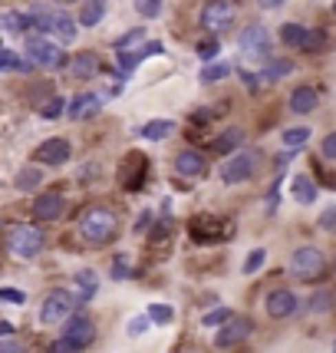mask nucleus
Here are the masks:
<instances>
[{
    "label": "nucleus",
    "mask_w": 336,
    "mask_h": 353,
    "mask_svg": "<svg viewBox=\"0 0 336 353\" xmlns=\"http://www.w3.org/2000/svg\"><path fill=\"white\" fill-rule=\"evenodd\" d=\"M333 353H336V340H333Z\"/></svg>",
    "instance_id": "obj_56"
},
{
    "label": "nucleus",
    "mask_w": 336,
    "mask_h": 353,
    "mask_svg": "<svg viewBox=\"0 0 336 353\" xmlns=\"http://www.w3.org/2000/svg\"><path fill=\"white\" fill-rule=\"evenodd\" d=\"M73 284H76V294H79V301H83V304H86V301H92V297H96V291H99V277H96V271H92V268L73 271Z\"/></svg>",
    "instance_id": "obj_25"
},
{
    "label": "nucleus",
    "mask_w": 336,
    "mask_h": 353,
    "mask_svg": "<svg viewBox=\"0 0 336 353\" xmlns=\"http://www.w3.org/2000/svg\"><path fill=\"white\" fill-rule=\"evenodd\" d=\"M152 53H162V43H152V40H149V43H142L136 50V53H129V50H123V53H119V73H123V77H129V73H136L138 70V63L145 60V57H152Z\"/></svg>",
    "instance_id": "obj_21"
},
{
    "label": "nucleus",
    "mask_w": 336,
    "mask_h": 353,
    "mask_svg": "<svg viewBox=\"0 0 336 353\" xmlns=\"http://www.w3.org/2000/svg\"><path fill=\"white\" fill-rule=\"evenodd\" d=\"M103 99H109V96H103V92H76L73 96V103H70V109H66V116L73 119V123H86V119H96L99 112H103Z\"/></svg>",
    "instance_id": "obj_14"
},
{
    "label": "nucleus",
    "mask_w": 336,
    "mask_h": 353,
    "mask_svg": "<svg viewBox=\"0 0 336 353\" xmlns=\"http://www.w3.org/2000/svg\"><path fill=\"white\" fill-rule=\"evenodd\" d=\"M333 310H336V291L333 288H317L304 304L306 317H326V314H333Z\"/></svg>",
    "instance_id": "obj_19"
},
{
    "label": "nucleus",
    "mask_w": 336,
    "mask_h": 353,
    "mask_svg": "<svg viewBox=\"0 0 336 353\" xmlns=\"http://www.w3.org/2000/svg\"><path fill=\"white\" fill-rule=\"evenodd\" d=\"M142 43H149V40H145V30H142V27H136V30H129L125 37H119L112 46L123 53V50H129V46H142Z\"/></svg>",
    "instance_id": "obj_37"
},
{
    "label": "nucleus",
    "mask_w": 336,
    "mask_h": 353,
    "mask_svg": "<svg viewBox=\"0 0 336 353\" xmlns=\"http://www.w3.org/2000/svg\"><path fill=\"white\" fill-rule=\"evenodd\" d=\"M70 73H73V79H79V83L96 79L99 73H103V60H99V53H96V50H79L76 57L70 60Z\"/></svg>",
    "instance_id": "obj_16"
},
{
    "label": "nucleus",
    "mask_w": 336,
    "mask_h": 353,
    "mask_svg": "<svg viewBox=\"0 0 336 353\" xmlns=\"http://www.w3.org/2000/svg\"><path fill=\"white\" fill-rule=\"evenodd\" d=\"M0 353H27V347H20L14 337H3L0 340Z\"/></svg>",
    "instance_id": "obj_50"
},
{
    "label": "nucleus",
    "mask_w": 336,
    "mask_h": 353,
    "mask_svg": "<svg viewBox=\"0 0 336 353\" xmlns=\"http://www.w3.org/2000/svg\"><path fill=\"white\" fill-rule=\"evenodd\" d=\"M254 330H258L254 317L234 314L228 323H221L214 330V350H234V347H241V343H247V340L254 337Z\"/></svg>",
    "instance_id": "obj_6"
},
{
    "label": "nucleus",
    "mask_w": 336,
    "mask_h": 353,
    "mask_svg": "<svg viewBox=\"0 0 336 353\" xmlns=\"http://www.w3.org/2000/svg\"><path fill=\"white\" fill-rule=\"evenodd\" d=\"M258 169H260V152L241 149V152H234L224 159V165H221V182L224 185H244L258 175Z\"/></svg>",
    "instance_id": "obj_7"
},
{
    "label": "nucleus",
    "mask_w": 336,
    "mask_h": 353,
    "mask_svg": "<svg viewBox=\"0 0 336 353\" xmlns=\"http://www.w3.org/2000/svg\"><path fill=\"white\" fill-rule=\"evenodd\" d=\"M175 172L185 175V179H201L208 172V159L198 149H182V152L175 155Z\"/></svg>",
    "instance_id": "obj_18"
},
{
    "label": "nucleus",
    "mask_w": 336,
    "mask_h": 353,
    "mask_svg": "<svg viewBox=\"0 0 336 353\" xmlns=\"http://www.w3.org/2000/svg\"><path fill=\"white\" fill-rule=\"evenodd\" d=\"M291 274L297 281H320V277L330 274V261H326V254H323V248L317 245H300L291 251Z\"/></svg>",
    "instance_id": "obj_3"
},
{
    "label": "nucleus",
    "mask_w": 336,
    "mask_h": 353,
    "mask_svg": "<svg viewBox=\"0 0 336 353\" xmlns=\"http://www.w3.org/2000/svg\"><path fill=\"white\" fill-rule=\"evenodd\" d=\"M267 264V248H254L251 254L244 258V268H241V274H247V277H254Z\"/></svg>",
    "instance_id": "obj_33"
},
{
    "label": "nucleus",
    "mask_w": 336,
    "mask_h": 353,
    "mask_svg": "<svg viewBox=\"0 0 336 353\" xmlns=\"http://www.w3.org/2000/svg\"><path fill=\"white\" fill-rule=\"evenodd\" d=\"M53 3H60V7H70V3H83V0H53Z\"/></svg>",
    "instance_id": "obj_55"
},
{
    "label": "nucleus",
    "mask_w": 336,
    "mask_h": 353,
    "mask_svg": "<svg viewBox=\"0 0 336 353\" xmlns=\"http://www.w3.org/2000/svg\"><path fill=\"white\" fill-rule=\"evenodd\" d=\"M291 70H293V63H291V60L271 57V60L264 63V70H260V79H264V83H277V79L291 77Z\"/></svg>",
    "instance_id": "obj_29"
},
{
    "label": "nucleus",
    "mask_w": 336,
    "mask_h": 353,
    "mask_svg": "<svg viewBox=\"0 0 336 353\" xmlns=\"http://www.w3.org/2000/svg\"><path fill=\"white\" fill-rule=\"evenodd\" d=\"M284 149H300L306 139H310V129L306 125H293V129H284Z\"/></svg>",
    "instance_id": "obj_34"
},
{
    "label": "nucleus",
    "mask_w": 336,
    "mask_h": 353,
    "mask_svg": "<svg viewBox=\"0 0 336 353\" xmlns=\"http://www.w3.org/2000/svg\"><path fill=\"white\" fill-rule=\"evenodd\" d=\"M191 238H195L198 245H211L214 238H218V221L208 215H198L191 221Z\"/></svg>",
    "instance_id": "obj_27"
},
{
    "label": "nucleus",
    "mask_w": 336,
    "mask_h": 353,
    "mask_svg": "<svg viewBox=\"0 0 336 353\" xmlns=\"http://www.w3.org/2000/svg\"><path fill=\"white\" fill-rule=\"evenodd\" d=\"M66 215V195L63 192H36L30 201V218L40 225H53Z\"/></svg>",
    "instance_id": "obj_10"
},
{
    "label": "nucleus",
    "mask_w": 336,
    "mask_h": 353,
    "mask_svg": "<svg viewBox=\"0 0 336 353\" xmlns=\"http://www.w3.org/2000/svg\"><path fill=\"white\" fill-rule=\"evenodd\" d=\"M323 43H326V37H323V30H310V33H306L304 50H306V53H313V50H323Z\"/></svg>",
    "instance_id": "obj_48"
},
{
    "label": "nucleus",
    "mask_w": 336,
    "mask_h": 353,
    "mask_svg": "<svg viewBox=\"0 0 336 353\" xmlns=\"http://www.w3.org/2000/svg\"><path fill=\"white\" fill-rule=\"evenodd\" d=\"M43 185V172L36 169V165H23V169L14 175V188L17 192H36Z\"/></svg>",
    "instance_id": "obj_26"
},
{
    "label": "nucleus",
    "mask_w": 336,
    "mask_h": 353,
    "mask_svg": "<svg viewBox=\"0 0 336 353\" xmlns=\"http://www.w3.org/2000/svg\"><path fill=\"white\" fill-rule=\"evenodd\" d=\"M238 46L251 60H264V63L271 60V33L264 30L260 23H244L241 33H238Z\"/></svg>",
    "instance_id": "obj_11"
},
{
    "label": "nucleus",
    "mask_w": 336,
    "mask_h": 353,
    "mask_svg": "<svg viewBox=\"0 0 336 353\" xmlns=\"http://www.w3.org/2000/svg\"><path fill=\"white\" fill-rule=\"evenodd\" d=\"M317 228L326 231V234H336V201L333 205H326L320 212V218H317Z\"/></svg>",
    "instance_id": "obj_38"
},
{
    "label": "nucleus",
    "mask_w": 336,
    "mask_h": 353,
    "mask_svg": "<svg viewBox=\"0 0 336 353\" xmlns=\"http://www.w3.org/2000/svg\"><path fill=\"white\" fill-rule=\"evenodd\" d=\"M0 334H3V337H14V323H10V321H0Z\"/></svg>",
    "instance_id": "obj_54"
},
{
    "label": "nucleus",
    "mask_w": 336,
    "mask_h": 353,
    "mask_svg": "<svg viewBox=\"0 0 336 353\" xmlns=\"http://www.w3.org/2000/svg\"><path fill=\"white\" fill-rule=\"evenodd\" d=\"M60 334L73 340L79 350H90L92 343H96V321H92L90 314H79L76 310L66 323H60Z\"/></svg>",
    "instance_id": "obj_13"
},
{
    "label": "nucleus",
    "mask_w": 336,
    "mask_h": 353,
    "mask_svg": "<svg viewBox=\"0 0 336 353\" xmlns=\"http://www.w3.org/2000/svg\"><path fill=\"white\" fill-rule=\"evenodd\" d=\"M238 79L244 83V90L251 92V96H258L260 86H264V79H260V73H251V70H238Z\"/></svg>",
    "instance_id": "obj_40"
},
{
    "label": "nucleus",
    "mask_w": 336,
    "mask_h": 353,
    "mask_svg": "<svg viewBox=\"0 0 336 353\" xmlns=\"http://www.w3.org/2000/svg\"><path fill=\"white\" fill-rule=\"evenodd\" d=\"M53 37H56V43L63 46H70L73 40H76V33H79V20H73L70 14H63V10H56L53 14Z\"/></svg>",
    "instance_id": "obj_23"
},
{
    "label": "nucleus",
    "mask_w": 336,
    "mask_h": 353,
    "mask_svg": "<svg viewBox=\"0 0 336 353\" xmlns=\"http://www.w3.org/2000/svg\"><path fill=\"white\" fill-rule=\"evenodd\" d=\"M234 17H238V10H234V0H208L204 7H201L198 14V23L201 30L208 33V37H218V33H224L234 27Z\"/></svg>",
    "instance_id": "obj_8"
},
{
    "label": "nucleus",
    "mask_w": 336,
    "mask_h": 353,
    "mask_svg": "<svg viewBox=\"0 0 336 353\" xmlns=\"http://www.w3.org/2000/svg\"><path fill=\"white\" fill-rule=\"evenodd\" d=\"M129 274H132L129 271V254H116V261H112V281H125Z\"/></svg>",
    "instance_id": "obj_44"
},
{
    "label": "nucleus",
    "mask_w": 336,
    "mask_h": 353,
    "mask_svg": "<svg viewBox=\"0 0 336 353\" xmlns=\"http://www.w3.org/2000/svg\"><path fill=\"white\" fill-rule=\"evenodd\" d=\"M287 0H258V7H264V10H280Z\"/></svg>",
    "instance_id": "obj_52"
},
{
    "label": "nucleus",
    "mask_w": 336,
    "mask_h": 353,
    "mask_svg": "<svg viewBox=\"0 0 336 353\" xmlns=\"http://www.w3.org/2000/svg\"><path fill=\"white\" fill-rule=\"evenodd\" d=\"M7 37H27V10H7L0 17Z\"/></svg>",
    "instance_id": "obj_31"
},
{
    "label": "nucleus",
    "mask_w": 336,
    "mask_h": 353,
    "mask_svg": "<svg viewBox=\"0 0 336 353\" xmlns=\"http://www.w3.org/2000/svg\"><path fill=\"white\" fill-rule=\"evenodd\" d=\"M145 172H149V159L142 152H132L123 159V169H119V182L129 188V192H138L142 188V179H145Z\"/></svg>",
    "instance_id": "obj_15"
},
{
    "label": "nucleus",
    "mask_w": 336,
    "mask_h": 353,
    "mask_svg": "<svg viewBox=\"0 0 336 353\" xmlns=\"http://www.w3.org/2000/svg\"><path fill=\"white\" fill-rule=\"evenodd\" d=\"M23 57H30L40 70H63V66H66L63 43H53V40H46V37H27Z\"/></svg>",
    "instance_id": "obj_9"
},
{
    "label": "nucleus",
    "mask_w": 336,
    "mask_h": 353,
    "mask_svg": "<svg viewBox=\"0 0 336 353\" xmlns=\"http://www.w3.org/2000/svg\"><path fill=\"white\" fill-rule=\"evenodd\" d=\"M306 33H310V30H306L304 23H284V27H280V37H277V40L287 46V50H304Z\"/></svg>",
    "instance_id": "obj_28"
},
{
    "label": "nucleus",
    "mask_w": 336,
    "mask_h": 353,
    "mask_svg": "<svg viewBox=\"0 0 336 353\" xmlns=\"http://www.w3.org/2000/svg\"><path fill=\"white\" fill-rule=\"evenodd\" d=\"M231 317H234V310L231 307H214V310H208V314H204V317H201V327H208V330H218V327H221V323H228Z\"/></svg>",
    "instance_id": "obj_35"
},
{
    "label": "nucleus",
    "mask_w": 336,
    "mask_h": 353,
    "mask_svg": "<svg viewBox=\"0 0 336 353\" xmlns=\"http://www.w3.org/2000/svg\"><path fill=\"white\" fill-rule=\"evenodd\" d=\"M218 50H221V43H218V37H211V40H204V43L198 46V57L204 63H211L214 57H218Z\"/></svg>",
    "instance_id": "obj_45"
},
{
    "label": "nucleus",
    "mask_w": 336,
    "mask_h": 353,
    "mask_svg": "<svg viewBox=\"0 0 336 353\" xmlns=\"http://www.w3.org/2000/svg\"><path fill=\"white\" fill-rule=\"evenodd\" d=\"M320 195V182H313L310 175H293L291 179V199L297 205H313Z\"/></svg>",
    "instance_id": "obj_22"
},
{
    "label": "nucleus",
    "mask_w": 336,
    "mask_h": 353,
    "mask_svg": "<svg viewBox=\"0 0 336 353\" xmlns=\"http://www.w3.org/2000/svg\"><path fill=\"white\" fill-rule=\"evenodd\" d=\"M162 3H165V0H136V10L145 17V20H155V17L162 14Z\"/></svg>",
    "instance_id": "obj_41"
},
{
    "label": "nucleus",
    "mask_w": 336,
    "mask_h": 353,
    "mask_svg": "<svg viewBox=\"0 0 336 353\" xmlns=\"http://www.w3.org/2000/svg\"><path fill=\"white\" fill-rule=\"evenodd\" d=\"M224 77H231V66L228 63H204L201 66V73H198V79L208 86V83H221Z\"/></svg>",
    "instance_id": "obj_32"
},
{
    "label": "nucleus",
    "mask_w": 336,
    "mask_h": 353,
    "mask_svg": "<svg viewBox=\"0 0 336 353\" xmlns=\"http://www.w3.org/2000/svg\"><path fill=\"white\" fill-rule=\"evenodd\" d=\"M70 155H73L70 139L53 136V139H43V142L33 149V162H36V165H53V169H60V165L70 162Z\"/></svg>",
    "instance_id": "obj_12"
},
{
    "label": "nucleus",
    "mask_w": 336,
    "mask_h": 353,
    "mask_svg": "<svg viewBox=\"0 0 336 353\" xmlns=\"http://www.w3.org/2000/svg\"><path fill=\"white\" fill-rule=\"evenodd\" d=\"M0 301H7V304H27V294L17 291V288H0Z\"/></svg>",
    "instance_id": "obj_47"
},
{
    "label": "nucleus",
    "mask_w": 336,
    "mask_h": 353,
    "mask_svg": "<svg viewBox=\"0 0 336 353\" xmlns=\"http://www.w3.org/2000/svg\"><path fill=\"white\" fill-rule=\"evenodd\" d=\"M287 106H291L293 116H310V112H317V106H320V92H317L313 83H300V86H293Z\"/></svg>",
    "instance_id": "obj_17"
},
{
    "label": "nucleus",
    "mask_w": 336,
    "mask_h": 353,
    "mask_svg": "<svg viewBox=\"0 0 336 353\" xmlns=\"http://www.w3.org/2000/svg\"><path fill=\"white\" fill-rule=\"evenodd\" d=\"M149 327H152V317H149V314H145V317H136V321L129 323V337H138V334H145Z\"/></svg>",
    "instance_id": "obj_49"
},
{
    "label": "nucleus",
    "mask_w": 336,
    "mask_h": 353,
    "mask_svg": "<svg viewBox=\"0 0 336 353\" xmlns=\"http://www.w3.org/2000/svg\"><path fill=\"white\" fill-rule=\"evenodd\" d=\"M149 221H152V212H142V215H138V221H136V231H145V228H149Z\"/></svg>",
    "instance_id": "obj_53"
},
{
    "label": "nucleus",
    "mask_w": 336,
    "mask_h": 353,
    "mask_svg": "<svg viewBox=\"0 0 336 353\" xmlns=\"http://www.w3.org/2000/svg\"><path fill=\"white\" fill-rule=\"evenodd\" d=\"M109 10V0H83L79 3V27H99Z\"/></svg>",
    "instance_id": "obj_24"
},
{
    "label": "nucleus",
    "mask_w": 336,
    "mask_h": 353,
    "mask_svg": "<svg viewBox=\"0 0 336 353\" xmlns=\"http://www.w3.org/2000/svg\"><path fill=\"white\" fill-rule=\"evenodd\" d=\"M304 310V304H300V294L291 291V288H271V291L264 294V317L267 321H291V317H297Z\"/></svg>",
    "instance_id": "obj_5"
},
{
    "label": "nucleus",
    "mask_w": 336,
    "mask_h": 353,
    "mask_svg": "<svg viewBox=\"0 0 336 353\" xmlns=\"http://www.w3.org/2000/svg\"><path fill=\"white\" fill-rule=\"evenodd\" d=\"M17 66H20V57H17L14 50H3V53H0V70H3V73H14Z\"/></svg>",
    "instance_id": "obj_46"
},
{
    "label": "nucleus",
    "mask_w": 336,
    "mask_h": 353,
    "mask_svg": "<svg viewBox=\"0 0 336 353\" xmlns=\"http://www.w3.org/2000/svg\"><path fill=\"white\" fill-rule=\"evenodd\" d=\"M149 317H152V323L165 327V323L175 321V310L168 307V304H152V307H149Z\"/></svg>",
    "instance_id": "obj_39"
},
{
    "label": "nucleus",
    "mask_w": 336,
    "mask_h": 353,
    "mask_svg": "<svg viewBox=\"0 0 336 353\" xmlns=\"http://www.w3.org/2000/svg\"><path fill=\"white\" fill-rule=\"evenodd\" d=\"M66 109H70L66 99H63V96H53V99H46L43 106H40V116H43V119H60Z\"/></svg>",
    "instance_id": "obj_36"
},
{
    "label": "nucleus",
    "mask_w": 336,
    "mask_h": 353,
    "mask_svg": "<svg viewBox=\"0 0 336 353\" xmlns=\"http://www.w3.org/2000/svg\"><path fill=\"white\" fill-rule=\"evenodd\" d=\"M244 139H247V132L241 129V125H231V129H224V132H221V136L211 142V152L214 155H234V152H241Z\"/></svg>",
    "instance_id": "obj_20"
},
{
    "label": "nucleus",
    "mask_w": 336,
    "mask_h": 353,
    "mask_svg": "<svg viewBox=\"0 0 336 353\" xmlns=\"http://www.w3.org/2000/svg\"><path fill=\"white\" fill-rule=\"evenodd\" d=\"M165 238H168V218H162V221H155L152 241H165Z\"/></svg>",
    "instance_id": "obj_51"
},
{
    "label": "nucleus",
    "mask_w": 336,
    "mask_h": 353,
    "mask_svg": "<svg viewBox=\"0 0 336 353\" xmlns=\"http://www.w3.org/2000/svg\"><path fill=\"white\" fill-rule=\"evenodd\" d=\"M171 132H175V123H171V119H152V123H145L138 129V136L149 139V142H162V139H168Z\"/></svg>",
    "instance_id": "obj_30"
},
{
    "label": "nucleus",
    "mask_w": 336,
    "mask_h": 353,
    "mask_svg": "<svg viewBox=\"0 0 336 353\" xmlns=\"http://www.w3.org/2000/svg\"><path fill=\"white\" fill-rule=\"evenodd\" d=\"M320 155L326 162H336V132H326L320 139Z\"/></svg>",
    "instance_id": "obj_43"
},
{
    "label": "nucleus",
    "mask_w": 336,
    "mask_h": 353,
    "mask_svg": "<svg viewBox=\"0 0 336 353\" xmlns=\"http://www.w3.org/2000/svg\"><path fill=\"white\" fill-rule=\"evenodd\" d=\"M119 215L109 205H90L76 221V234L86 248H106L119 238Z\"/></svg>",
    "instance_id": "obj_1"
},
{
    "label": "nucleus",
    "mask_w": 336,
    "mask_h": 353,
    "mask_svg": "<svg viewBox=\"0 0 336 353\" xmlns=\"http://www.w3.org/2000/svg\"><path fill=\"white\" fill-rule=\"evenodd\" d=\"M46 353H83V350H79V347H76V343H73L70 337H63V334H60L56 340H50Z\"/></svg>",
    "instance_id": "obj_42"
},
{
    "label": "nucleus",
    "mask_w": 336,
    "mask_h": 353,
    "mask_svg": "<svg viewBox=\"0 0 336 353\" xmlns=\"http://www.w3.org/2000/svg\"><path fill=\"white\" fill-rule=\"evenodd\" d=\"M7 248L20 261H33L46 251V231L40 221H10L7 225Z\"/></svg>",
    "instance_id": "obj_2"
},
{
    "label": "nucleus",
    "mask_w": 336,
    "mask_h": 353,
    "mask_svg": "<svg viewBox=\"0 0 336 353\" xmlns=\"http://www.w3.org/2000/svg\"><path fill=\"white\" fill-rule=\"evenodd\" d=\"M79 304H83V301H79L76 291H70V288H53V291L46 294L43 307H40V323H43V327L66 323L73 314H76Z\"/></svg>",
    "instance_id": "obj_4"
}]
</instances>
